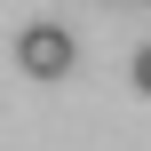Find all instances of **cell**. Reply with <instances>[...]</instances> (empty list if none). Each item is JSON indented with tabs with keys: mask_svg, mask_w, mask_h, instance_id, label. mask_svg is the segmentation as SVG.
<instances>
[{
	"mask_svg": "<svg viewBox=\"0 0 151 151\" xmlns=\"http://www.w3.org/2000/svg\"><path fill=\"white\" fill-rule=\"evenodd\" d=\"M16 64H24L32 80H64V72H72V32H64V24H32V32L16 40Z\"/></svg>",
	"mask_w": 151,
	"mask_h": 151,
	"instance_id": "obj_1",
	"label": "cell"
},
{
	"mask_svg": "<svg viewBox=\"0 0 151 151\" xmlns=\"http://www.w3.org/2000/svg\"><path fill=\"white\" fill-rule=\"evenodd\" d=\"M135 88H143V96H151V48H143V56H135Z\"/></svg>",
	"mask_w": 151,
	"mask_h": 151,
	"instance_id": "obj_2",
	"label": "cell"
}]
</instances>
